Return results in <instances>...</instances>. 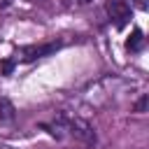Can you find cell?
Listing matches in <instances>:
<instances>
[{
    "instance_id": "277c9868",
    "label": "cell",
    "mask_w": 149,
    "mask_h": 149,
    "mask_svg": "<svg viewBox=\"0 0 149 149\" xmlns=\"http://www.w3.org/2000/svg\"><path fill=\"white\" fill-rule=\"evenodd\" d=\"M14 114H16L14 105L7 98H0V123H12L14 121Z\"/></svg>"
},
{
    "instance_id": "52a82bcc",
    "label": "cell",
    "mask_w": 149,
    "mask_h": 149,
    "mask_svg": "<svg viewBox=\"0 0 149 149\" xmlns=\"http://www.w3.org/2000/svg\"><path fill=\"white\" fill-rule=\"evenodd\" d=\"M147 100H149V98H147V95H142V98L135 102V112H144V109H147Z\"/></svg>"
},
{
    "instance_id": "5b68a950",
    "label": "cell",
    "mask_w": 149,
    "mask_h": 149,
    "mask_svg": "<svg viewBox=\"0 0 149 149\" xmlns=\"http://www.w3.org/2000/svg\"><path fill=\"white\" fill-rule=\"evenodd\" d=\"M142 44H144L142 30H140V28H135V30L130 33V37L126 40V49H128V51H140V49H142Z\"/></svg>"
},
{
    "instance_id": "6da1fadb",
    "label": "cell",
    "mask_w": 149,
    "mask_h": 149,
    "mask_svg": "<svg viewBox=\"0 0 149 149\" xmlns=\"http://www.w3.org/2000/svg\"><path fill=\"white\" fill-rule=\"evenodd\" d=\"M56 126L63 128V130H68L74 140H79L84 144H95V133H93V128L84 119H77V116H70V114L61 112L56 116Z\"/></svg>"
},
{
    "instance_id": "3957f363",
    "label": "cell",
    "mask_w": 149,
    "mask_h": 149,
    "mask_svg": "<svg viewBox=\"0 0 149 149\" xmlns=\"http://www.w3.org/2000/svg\"><path fill=\"white\" fill-rule=\"evenodd\" d=\"M61 49V42H49V44H33V47H23L21 49V58L26 63L35 61V58H42V56H49L54 51Z\"/></svg>"
},
{
    "instance_id": "ba28073f",
    "label": "cell",
    "mask_w": 149,
    "mask_h": 149,
    "mask_svg": "<svg viewBox=\"0 0 149 149\" xmlns=\"http://www.w3.org/2000/svg\"><path fill=\"white\" fill-rule=\"evenodd\" d=\"M79 2H91V0H79Z\"/></svg>"
},
{
    "instance_id": "7a4b0ae2",
    "label": "cell",
    "mask_w": 149,
    "mask_h": 149,
    "mask_svg": "<svg viewBox=\"0 0 149 149\" xmlns=\"http://www.w3.org/2000/svg\"><path fill=\"white\" fill-rule=\"evenodd\" d=\"M105 9L109 14V21H114L116 28H123L130 21V5L126 0H109L105 5Z\"/></svg>"
},
{
    "instance_id": "8992f818",
    "label": "cell",
    "mask_w": 149,
    "mask_h": 149,
    "mask_svg": "<svg viewBox=\"0 0 149 149\" xmlns=\"http://www.w3.org/2000/svg\"><path fill=\"white\" fill-rule=\"evenodd\" d=\"M14 65H16L14 58H5V61H0V74H12V72H14Z\"/></svg>"
}]
</instances>
